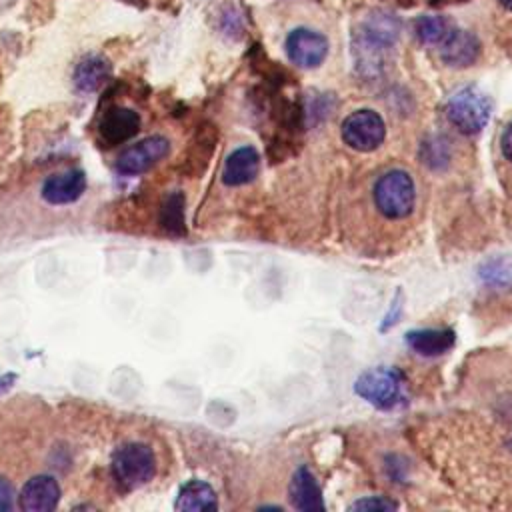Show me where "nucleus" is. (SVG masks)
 Returning <instances> with one entry per match:
<instances>
[{
    "label": "nucleus",
    "instance_id": "5",
    "mask_svg": "<svg viewBox=\"0 0 512 512\" xmlns=\"http://www.w3.org/2000/svg\"><path fill=\"white\" fill-rule=\"evenodd\" d=\"M342 142L356 152H372L386 138V126L378 112L370 108L354 110L348 114L340 128Z\"/></svg>",
    "mask_w": 512,
    "mask_h": 512
},
{
    "label": "nucleus",
    "instance_id": "16",
    "mask_svg": "<svg viewBox=\"0 0 512 512\" xmlns=\"http://www.w3.org/2000/svg\"><path fill=\"white\" fill-rule=\"evenodd\" d=\"M112 74V64L100 54L84 56L74 68V86L80 92H96L100 90Z\"/></svg>",
    "mask_w": 512,
    "mask_h": 512
},
{
    "label": "nucleus",
    "instance_id": "4",
    "mask_svg": "<svg viewBox=\"0 0 512 512\" xmlns=\"http://www.w3.org/2000/svg\"><path fill=\"white\" fill-rule=\"evenodd\" d=\"M490 112H492L490 98L474 86L456 90L446 102L448 122L460 134H466V136L482 132V128L490 120Z\"/></svg>",
    "mask_w": 512,
    "mask_h": 512
},
{
    "label": "nucleus",
    "instance_id": "21",
    "mask_svg": "<svg viewBox=\"0 0 512 512\" xmlns=\"http://www.w3.org/2000/svg\"><path fill=\"white\" fill-rule=\"evenodd\" d=\"M400 314H402V290H398V292H396V296H394V300H392V306H390L388 314L384 316L382 330H388L390 326H394V324L398 322Z\"/></svg>",
    "mask_w": 512,
    "mask_h": 512
},
{
    "label": "nucleus",
    "instance_id": "12",
    "mask_svg": "<svg viewBox=\"0 0 512 512\" xmlns=\"http://www.w3.org/2000/svg\"><path fill=\"white\" fill-rule=\"evenodd\" d=\"M480 42L468 30H452L440 42V58L452 68H466L476 62Z\"/></svg>",
    "mask_w": 512,
    "mask_h": 512
},
{
    "label": "nucleus",
    "instance_id": "20",
    "mask_svg": "<svg viewBox=\"0 0 512 512\" xmlns=\"http://www.w3.org/2000/svg\"><path fill=\"white\" fill-rule=\"evenodd\" d=\"M398 504L386 496H364L360 500H356L354 504H350V512H392L396 510Z\"/></svg>",
    "mask_w": 512,
    "mask_h": 512
},
{
    "label": "nucleus",
    "instance_id": "22",
    "mask_svg": "<svg viewBox=\"0 0 512 512\" xmlns=\"http://www.w3.org/2000/svg\"><path fill=\"white\" fill-rule=\"evenodd\" d=\"M14 488L12 484L0 476V512H8L14 508Z\"/></svg>",
    "mask_w": 512,
    "mask_h": 512
},
{
    "label": "nucleus",
    "instance_id": "13",
    "mask_svg": "<svg viewBox=\"0 0 512 512\" xmlns=\"http://www.w3.org/2000/svg\"><path fill=\"white\" fill-rule=\"evenodd\" d=\"M260 154L254 146H240L232 150L222 168V182L226 186H244L258 176Z\"/></svg>",
    "mask_w": 512,
    "mask_h": 512
},
{
    "label": "nucleus",
    "instance_id": "19",
    "mask_svg": "<svg viewBox=\"0 0 512 512\" xmlns=\"http://www.w3.org/2000/svg\"><path fill=\"white\" fill-rule=\"evenodd\" d=\"M480 276L486 284H492V286H508L512 282V272L508 270L506 262H502V260L486 262L480 268Z\"/></svg>",
    "mask_w": 512,
    "mask_h": 512
},
{
    "label": "nucleus",
    "instance_id": "2",
    "mask_svg": "<svg viewBox=\"0 0 512 512\" xmlns=\"http://www.w3.org/2000/svg\"><path fill=\"white\" fill-rule=\"evenodd\" d=\"M110 470L116 486L124 492H132L154 478L156 456L148 444L128 442L114 450Z\"/></svg>",
    "mask_w": 512,
    "mask_h": 512
},
{
    "label": "nucleus",
    "instance_id": "3",
    "mask_svg": "<svg viewBox=\"0 0 512 512\" xmlns=\"http://www.w3.org/2000/svg\"><path fill=\"white\" fill-rule=\"evenodd\" d=\"M374 206L388 220H402L412 214L416 202L414 180L404 170L384 172L372 190Z\"/></svg>",
    "mask_w": 512,
    "mask_h": 512
},
{
    "label": "nucleus",
    "instance_id": "25",
    "mask_svg": "<svg viewBox=\"0 0 512 512\" xmlns=\"http://www.w3.org/2000/svg\"><path fill=\"white\" fill-rule=\"evenodd\" d=\"M258 510H278V512H282V506H268L266 504V506H260Z\"/></svg>",
    "mask_w": 512,
    "mask_h": 512
},
{
    "label": "nucleus",
    "instance_id": "23",
    "mask_svg": "<svg viewBox=\"0 0 512 512\" xmlns=\"http://www.w3.org/2000/svg\"><path fill=\"white\" fill-rule=\"evenodd\" d=\"M500 150H502V156L512 164V122L504 128L500 136Z\"/></svg>",
    "mask_w": 512,
    "mask_h": 512
},
{
    "label": "nucleus",
    "instance_id": "9",
    "mask_svg": "<svg viewBox=\"0 0 512 512\" xmlns=\"http://www.w3.org/2000/svg\"><path fill=\"white\" fill-rule=\"evenodd\" d=\"M86 190V176L82 170H66L52 174L42 184V198L52 206H64L76 202Z\"/></svg>",
    "mask_w": 512,
    "mask_h": 512
},
{
    "label": "nucleus",
    "instance_id": "18",
    "mask_svg": "<svg viewBox=\"0 0 512 512\" xmlns=\"http://www.w3.org/2000/svg\"><path fill=\"white\" fill-rule=\"evenodd\" d=\"M450 32V26L440 16H424L416 24V36L424 44H440Z\"/></svg>",
    "mask_w": 512,
    "mask_h": 512
},
{
    "label": "nucleus",
    "instance_id": "14",
    "mask_svg": "<svg viewBox=\"0 0 512 512\" xmlns=\"http://www.w3.org/2000/svg\"><path fill=\"white\" fill-rule=\"evenodd\" d=\"M406 346L426 358L446 354L456 344V332L452 328H418L404 336Z\"/></svg>",
    "mask_w": 512,
    "mask_h": 512
},
{
    "label": "nucleus",
    "instance_id": "26",
    "mask_svg": "<svg viewBox=\"0 0 512 512\" xmlns=\"http://www.w3.org/2000/svg\"><path fill=\"white\" fill-rule=\"evenodd\" d=\"M500 4L512 12V0H500Z\"/></svg>",
    "mask_w": 512,
    "mask_h": 512
},
{
    "label": "nucleus",
    "instance_id": "24",
    "mask_svg": "<svg viewBox=\"0 0 512 512\" xmlns=\"http://www.w3.org/2000/svg\"><path fill=\"white\" fill-rule=\"evenodd\" d=\"M14 384H16V374H14V372H4V374H0V396L6 394Z\"/></svg>",
    "mask_w": 512,
    "mask_h": 512
},
{
    "label": "nucleus",
    "instance_id": "11",
    "mask_svg": "<svg viewBox=\"0 0 512 512\" xmlns=\"http://www.w3.org/2000/svg\"><path fill=\"white\" fill-rule=\"evenodd\" d=\"M288 498L296 510H302V512H322L324 510L322 490L308 466H300L294 470L290 484H288Z\"/></svg>",
    "mask_w": 512,
    "mask_h": 512
},
{
    "label": "nucleus",
    "instance_id": "17",
    "mask_svg": "<svg viewBox=\"0 0 512 512\" xmlns=\"http://www.w3.org/2000/svg\"><path fill=\"white\" fill-rule=\"evenodd\" d=\"M184 208H186V200L182 192H170L162 206H160V216L158 222L162 226V230L170 236H184L186 234V218H184Z\"/></svg>",
    "mask_w": 512,
    "mask_h": 512
},
{
    "label": "nucleus",
    "instance_id": "15",
    "mask_svg": "<svg viewBox=\"0 0 512 512\" xmlns=\"http://www.w3.org/2000/svg\"><path fill=\"white\" fill-rule=\"evenodd\" d=\"M174 508L180 512H214L218 510V498L208 482L188 480L180 486Z\"/></svg>",
    "mask_w": 512,
    "mask_h": 512
},
{
    "label": "nucleus",
    "instance_id": "8",
    "mask_svg": "<svg viewBox=\"0 0 512 512\" xmlns=\"http://www.w3.org/2000/svg\"><path fill=\"white\" fill-rule=\"evenodd\" d=\"M60 502V486L54 476L36 474L24 482L18 494V506L24 512H50Z\"/></svg>",
    "mask_w": 512,
    "mask_h": 512
},
{
    "label": "nucleus",
    "instance_id": "10",
    "mask_svg": "<svg viewBox=\"0 0 512 512\" xmlns=\"http://www.w3.org/2000/svg\"><path fill=\"white\" fill-rule=\"evenodd\" d=\"M138 130H140L138 112H134L132 108H124V106L110 108L98 124V134H100L102 142L108 146L124 144L126 140L136 136Z\"/></svg>",
    "mask_w": 512,
    "mask_h": 512
},
{
    "label": "nucleus",
    "instance_id": "1",
    "mask_svg": "<svg viewBox=\"0 0 512 512\" xmlns=\"http://www.w3.org/2000/svg\"><path fill=\"white\" fill-rule=\"evenodd\" d=\"M354 392L378 410H396L406 404V376L396 366H374L356 378Z\"/></svg>",
    "mask_w": 512,
    "mask_h": 512
},
{
    "label": "nucleus",
    "instance_id": "7",
    "mask_svg": "<svg viewBox=\"0 0 512 512\" xmlns=\"http://www.w3.org/2000/svg\"><path fill=\"white\" fill-rule=\"evenodd\" d=\"M286 54L300 68H316L328 56V40L320 32L296 28L286 38Z\"/></svg>",
    "mask_w": 512,
    "mask_h": 512
},
{
    "label": "nucleus",
    "instance_id": "6",
    "mask_svg": "<svg viewBox=\"0 0 512 512\" xmlns=\"http://www.w3.org/2000/svg\"><path fill=\"white\" fill-rule=\"evenodd\" d=\"M170 154V140L164 136H148L128 148L116 158V170L124 176H136L148 172L160 160Z\"/></svg>",
    "mask_w": 512,
    "mask_h": 512
}]
</instances>
